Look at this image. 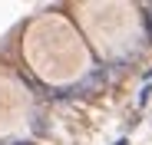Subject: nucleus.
<instances>
[{
	"instance_id": "1",
	"label": "nucleus",
	"mask_w": 152,
	"mask_h": 145,
	"mask_svg": "<svg viewBox=\"0 0 152 145\" xmlns=\"http://www.w3.org/2000/svg\"><path fill=\"white\" fill-rule=\"evenodd\" d=\"M145 23H149V33H152V4L145 7Z\"/></svg>"
}]
</instances>
